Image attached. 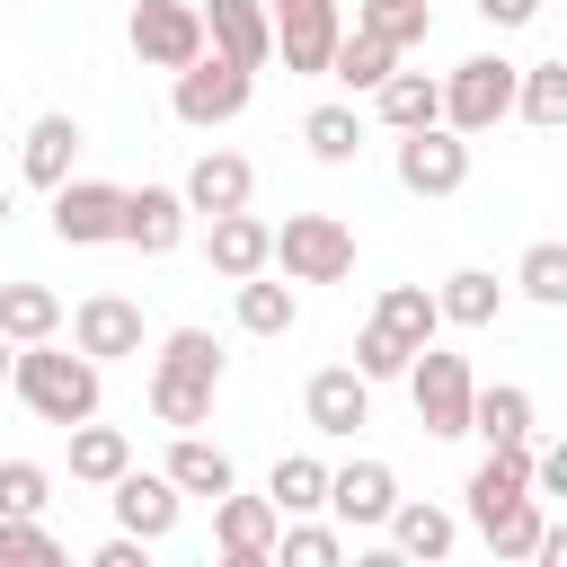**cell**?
<instances>
[{"label": "cell", "mask_w": 567, "mask_h": 567, "mask_svg": "<svg viewBox=\"0 0 567 567\" xmlns=\"http://www.w3.org/2000/svg\"><path fill=\"white\" fill-rule=\"evenodd\" d=\"M106 363H89L80 346H53V337H35V346H18L9 354V390L27 399V416H44V425H80V416H97V381Z\"/></svg>", "instance_id": "1"}, {"label": "cell", "mask_w": 567, "mask_h": 567, "mask_svg": "<svg viewBox=\"0 0 567 567\" xmlns=\"http://www.w3.org/2000/svg\"><path fill=\"white\" fill-rule=\"evenodd\" d=\"M213 390H221V346H213V328H168L159 354H151V416H159L168 434H186V425L213 416Z\"/></svg>", "instance_id": "2"}, {"label": "cell", "mask_w": 567, "mask_h": 567, "mask_svg": "<svg viewBox=\"0 0 567 567\" xmlns=\"http://www.w3.org/2000/svg\"><path fill=\"white\" fill-rule=\"evenodd\" d=\"M266 266H284V284H346L354 275V230L337 213H284Z\"/></svg>", "instance_id": "3"}, {"label": "cell", "mask_w": 567, "mask_h": 567, "mask_svg": "<svg viewBox=\"0 0 567 567\" xmlns=\"http://www.w3.org/2000/svg\"><path fill=\"white\" fill-rule=\"evenodd\" d=\"M514 71L523 62H505V53H470V62H452L443 71V124L452 133H496L505 115H514Z\"/></svg>", "instance_id": "4"}, {"label": "cell", "mask_w": 567, "mask_h": 567, "mask_svg": "<svg viewBox=\"0 0 567 567\" xmlns=\"http://www.w3.org/2000/svg\"><path fill=\"white\" fill-rule=\"evenodd\" d=\"M399 381H408V399H416V425H425L434 443L470 434V390H478V381H470V363H461L452 346H416Z\"/></svg>", "instance_id": "5"}, {"label": "cell", "mask_w": 567, "mask_h": 567, "mask_svg": "<svg viewBox=\"0 0 567 567\" xmlns=\"http://www.w3.org/2000/svg\"><path fill=\"white\" fill-rule=\"evenodd\" d=\"M177 89H168V106H177V124H195V133H213V124H239L248 115V97H257V71H239V62H221V53H195L186 71H168Z\"/></svg>", "instance_id": "6"}, {"label": "cell", "mask_w": 567, "mask_h": 567, "mask_svg": "<svg viewBox=\"0 0 567 567\" xmlns=\"http://www.w3.org/2000/svg\"><path fill=\"white\" fill-rule=\"evenodd\" d=\"M124 44H133L151 71H186V62L204 53V18H195V0H133Z\"/></svg>", "instance_id": "7"}, {"label": "cell", "mask_w": 567, "mask_h": 567, "mask_svg": "<svg viewBox=\"0 0 567 567\" xmlns=\"http://www.w3.org/2000/svg\"><path fill=\"white\" fill-rule=\"evenodd\" d=\"M399 186L408 195H461L470 186V133H452V124L399 133Z\"/></svg>", "instance_id": "8"}, {"label": "cell", "mask_w": 567, "mask_h": 567, "mask_svg": "<svg viewBox=\"0 0 567 567\" xmlns=\"http://www.w3.org/2000/svg\"><path fill=\"white\" fill-rule=\"evenodd\" d=\"M266 27H275V53H284V71H301V80H328V53H337V35H346L337 0H284V9H266Z\"/></svg>", "instance_id": "9"}, {"label": "cell", "mask_w": 567, "mask_h": 567, "mask_svg": "<svg viewBox=\"0 0 567 567\" xmlns=\"http://www.w3.org/2000/svg\"><path fill=\"white\" fill-rule=\"evenodd\" d=\"M115 221H124V186H106V177H62L53 186V239L62 248H106Z\"/></svg>", "instance_id": "10"}, {"label": "cell", "mask_w": 567, "mask_h": 567, "mask_svg": "<svg viewBox=\"0 0 567 567\" xmlns=\"http://www.w3.org/2000/svg\"><path fill=\"white\" fill-rule=\"evenodd\" d=\"M106 505H115V532H133V540H168L186 496L168 487V470H133V461H124V470L106 478Z\"/></svg>", "instance_id": "11"}, {"label": "cell", "mask_w": 567, "mask_h": 567, "mask_svg": "<svg viewBox=\"0 0 567 567\" xmlns=\"http://www.w3.org/2000/svg\"><path fill=\"white\" fill-rule=\"evenodd\" d=\"M204 18V53L239 62V71H266L275 62V27H266V0H195Z\"/></svg>", "instance_id": "12"}, {"label": "cell", "mask_w": 567, "mask_h": 567, "mask_svg": "<svg viewBox=\"0 0 567 567\" xmlns=\"http://www.w3.org/2000/svg\"><path fill=\"white\" fill-rule=\"evenodd\" d=\"M301 416H310V434L346 443L354 425H372V381H363L354 363H328V372H310V381H301Z\"/></svg>", "instance_id": "13"}, {"label": "cell", "mask_w": 567, "mask_h": 567, "mask_svg": "<svg viewBox=\"0 0 567 567\" xmlns=\"http://www.w3.org/2000/svg\"><path fill=\"white\" fill-rule=\"evenodd\" d=\"M275 532H284V514H275L266 496H239V487L213 496V549H221L230 567H266V558H275Z\"/></svg>", "instance_id": "14"}, {"label": "cell", "mask_w": 567, "mask_h": 567, "mask_svg": "<svg viewBox=\"0 0 567 567\" xmlns=\"http://www.w3.org/2000/svg\"><path fill=\"white\" fill-rule=\"evenodd\" d=\"M71 346H80L89 363L142 354V301H124V292H89V301L71 310Z\"/></svg>", "instance_id": "15"}, {"label": "cell", "mask_w": 567, "mask_h": 567, "mask_svg": "<svg viewBox=\"0 0 567 567\" xmlns=\"http://www.w3.org/2000/svg\"><path fill=\"white\" fill-rule=\"evenodd\" d=\"M115 239L142 248V257H168V248L186 239V195H177V186H124V221H115Z\"/></svg>", "instance_id": "16"}, {"label": "cell", "mask_w": 567, "mask_h": 567, "mask_svg": "<svg viewBox=\"0 0 567 567\" xmlns=\"http://www.w3.org/2000/svg\"><path fill=\"white\" fill-rule=\"evenodd\" d=\"M346 532H363V523H381L390 505H399V470L390 461H346V470H328V496H319Z\"/></svg>", "instance_id": "17"}, {"label": "cell", "mask_w": 567, "mask_h": 567, "mask_svg": "<svg viewBox=\"0 0 567 567\" xmlns=\"http://www.w3.org/2000/svg\"><path fill=\"white\" fill-rule=\"evenodd\" d=\"M177 195H186V213H204V221H213V213H239V204L257 195V168H248L239 151H204V159L186 168V186H177Z\"/></svg>", "instance_id": "18"}, {"label": "cell", "mask_w": 567, "mask_h": 567, "mask_svg": "<svg viewBox=\"0 0 567 567\" xmlns=\"http://www.w3.org/2000/svg\"><path fill=\"white\" fill-rule=\"evenodd\" d=\"M470 523H487L496 505H514V496H532V443H487V461L470 470Z\"/></svg>", "instance_id": "19"}, {"label": "cell", "mask_w": 567, "mask_h": 567, "mask_svg": "<svg viewBox=\"0 0 567 567\" xmlns=\"http://www.w3.org/2000/svg\"><path fill=\"white\" fill-rule=\"evenodd\" d=\"M381 523H390V549H399V558H425V567L452 558V540H461V523H452L434 496H399Z\"/></svg>", "instance_id": "20"}, {"label": "cell", "mask_w": 567, "mask_h": 567, "mask_svg": "<svg viewBox=\"0 0 567 567\" xmlns=\"http://www.w3.org/2000/svg\"><path fill=\"white\" fill-rule=\"evenodd\" d=\"M266 248H275V230L239 204V213H213V239H204V257H213V275H266Z\"/></svg>", "instance_id": "21"}, {"label": "cell", "mask_w": 567, "mask_h": 567, "mask_svg": "<svg viewBox=\"0 0 567 567\" xmlns=\"http://www.w3.org/2000/svg\"><path fill=\"white\" fill-rule=\"evenodd\" d=\"M71 159H80V124H71L62 106H53V115H35V124H27V151H18L27 186H44V195H53V186L71 177Z\"/></svg>", "instance_id": "22"}, {"label": "cell", "mask_w": 567, "mask_h": 567, "mask_svg": "<svg viewBox=\"0 0 567 567\" xmlns=\"http://www.w3.org/2000/svg\"><path fill=\"white\" fill-rule=\"evenodd\" d=\"M532 425H540V408H532L523 381H487V390H470V434H487V443H532Z\"/></svg>", "instance_id": "23"}, {"label": "cell", "mask_w": 567, "mask_h": 567, "mask_svg": "<svg viewBox=\"0 0 567 567\" xmlns=\"http://www.w3.org/2000/svg\"><path fill=\"white\" fill-rule=\"evenodd\" d=\"M168 487L177 496H221V487H239V470H230V452L221 443H204L195 425L168 443Z\"/></svg>", "instance_id": "24"}, {"label": "cell", "mask_w": 567, "mask_h": 567, "mask_svg": "<svg viewBox=\"0 0 567 567\" xmlns=\"http://www.w3.org/2000/svg\"><path fill=\"white\" fill-rule=\"evenodd\" d=\"M372 106H381V124H390V133L443 124V80H425V71H390V80L372 89Z\"/></svg>", "instance_id": "25"}, {"label": "cell", "mask_w": 567, "mask_h": 567, "mask_svg": "<svg viewBox=\"0 0 567 567\" xmlns=\"http://www.w3.org/2000/svg\"><path fill=\"white\" fill-rule=\"evenodd\" d=\"M434 310H443V328H496V310H505V284H496L487 266H461V275H443Z\"/></svg>", "instance_id": "26"}, {"label": "cell", "mask_w": 567, "mask_h": 567, "mask_svg": "<svg viewBox=\"0 0 567 567\" xmlns=\"http://www.w3.org/2000/svg\"><path fill=\"white\" fill-rule=\"evenodd\" d=\"M0 337H9V346L62 337V292H53V284H0Z\"/></svg>", "instance_id": "27"}, {"label": "cell", "mask_w": 567, "mask_h": 567, "mask_svg": "<svg viewBox=\"0 0 567 567\" xmlns=\"http://www.w3.org/2000/svg\"><path fill=\"white\" fill-rule=\"evenodd\" d=\"M62 434H71V478H89V487H106V478L133 461V434H124V425L80 416V425H62Z\"/></svg>", "instance_id": "28"}, {"label": "cell", "mask_w": 567, "mask_h": 567, "mask_svg": "<svg viewBox=\"0 0 567 567\" xmlns=\"http://www.w3.org/2000/svg\"><path fill=\"white\" fill-rule=\"evenodd\" d=\"M390 71H399V44H381L372 27H346L328 53V80H346V89H381Z\"/></svg>", "instance_id": "29"}, {"label": "cell", "mask_w": 567, "mask_h": 567, "mask_svg": "<svg viewBox=\"0 0 567 567\" xmlns=\"http://www.w3.org/2000/svg\"><path fill=\"white\" fill-rule=\"evenodd\" d=\"M514 115L540 124V133H558L567 124V62H523L514 71Z\"/></svg>", "instance_id": "30"}, {"label": "cell", "mask_w": 567, "mask_h": 567, "mask_svg": "<svg viewBox=\"0 0 567 567\" xmlns=\"http://www.w3.org/2000/svg\"><path fill=\"white\" fill-rule=\"evenodd\" d=\"M230 310H239V328H248V337H292V319H301L292 284H266V275H239Z\"/></svg>", "instance_id": "31"}, {"label": "cell", "mask_w": 567, "mask_h": 567, "mask_svg": "<svg viewBox=\"0 0 567 567\" xmlns=\"http://www.w3.org/2000/svg\"><path fill=\"white\" fill-rule=\"evenodd\" d=\"M372 319H381V328H390V337H399V346H408V354H416V346H434V337H443V310H434V292H425V284H390V292H381V310H372Z\"/></svg>", "instance_id": "32"}, {"label": "cell", "mask_w": 567, "mask_h": 567, "mask_svg": "<svg viewBox=\"0 0 567 567\" xmlns=\"http://www.w3.org/2000/svg\"><path fill=\"white\" fill-rule=\"evenodd\" d=\"M319 496H328V461L319 452H284L275 478H266V505L275 514H319Z\"/></svg>", "instance_id": "33"}, {"label": "cell", "mask_w": 567, "mask_h": 567, "mask_svg": "<svg viewBox=\"0 0 567 567\" xmlns=\"http://www.w3.org/2000/svg\"><path fill=\"white\" fill-rule=\"evenodd\" d=\"M514 292L540 301V310H558V301H567V239H532L523 266H514Z\"/></svg>", "instance_id": "34"}, {"label": "cell", "mask_w": 567, "mask_h": 567, "mask_svg": "<svg viewBox=\"0 0 567 567\" xmlns=\"http://www.w3.org/2000/svg\"><path fill=\"white\" fill-rule=\"evenodd\" d=\"M301 142H310V159H328V168H346V159L363 151V115H354V106H310V124H301Z\"/></svg>", "instance_id": "35"}, {"label": "cell", "mask_w": 567, "mask_h": 567, "mask_svg": "<svg viewBox=\"0 0 567 567\" xmlns=\"http://www.w3.org/2000/svg\"><path fill=\"white\" fill-rule=\"evenodd\" d=\"M540 523H549V514H540V496H514V505H496V514L478 523V540H487L496 558H532V540H540Z\"/></svg>", "instance_id": "36"}, {"label": "cell", "mask_w": 567, "mask_h": 567, "mask_svg": "<svg viewBox=\"0 0 567 567\" xmlns=\"http://www.w3.org/2000/svg\"><path fill=\"white\" fill-rule=\"evenodd\" d=\"M354 27H372L381 44H399V53H408V44H425V35H434V9H425V0H363V9H354Z\"/></svg>", "instance_id": "37"}, {"label": "cell", "mask_w": 567, "mask_h": 567, "mask_svg": "<svg viewBox=\"0 0 567 567\" xmlns=\"http://www.w3.org/2000/svg\"><path fill=\"white\" fill-rule=\"evenodd\" d=\"M62 540L35 523V514H0V567H53Z\"/></svg>", "instance_id": "38"}, {"label": "cell", "mask_w": 567, "mask_h": 567, "mask_svg": "<svg viewBox=\"0 0 567 567\" xmlns=\"http://www.w3.org/2000/svg\"><path fill=\"white\" fill-rule=\"evenodd\" d=\"M275 558H284V567H337V558H346V532L292 523V532H275Z\"/></svg>", "instance_id": "39"}, {"label": "cell", "mask_w": 567, "mask_h": 567, "mask_svg": "<svg viewBox=\"0 0 567 567\" xmlns=\"http://www.w3.org/2000/svg\"><path fill=\"white\" fill-rule=\"evenodd\" d=\"M53 505V470L44 461H0V514H44Z\"/></svg>", "instance_id": "40"}, {"label": "cell", "mask_w": 567, "mask_h": 567, "mask_svg": "<svg viewBox=\"0 0 567 567\" xmlns=\"http://www.w3.org/2000/svg\"><path fill=\"white\" fill-rule=\"evenodd\" d=\"M354 372H363V381H399V372H408V346H399L381 319H363V328H354Z\"/></svg>", "instance_id": "41"}, {"label": "cell", "mask_w": 567, "mask_h": 567, "mask_svg": "<svg viewBox=\"0 0 567 567\" xmlns=\"http://www.w3.org/2000/svg\"><path fill=\"white\" fill-rule=\"evenodd\" d=\"M142 558H151V540L115 532V540H97V558H89V567H142Z\"/></svg>", "instance_id": "42"}, {"label": "cell", "mask_w": 567, "mask_h": 567, "mask_svg": "<svg viewBox=\"0 0 567 567\" xmlns=\"http://www.w3.org/2000/svg\"><path fill=\"white\" fill-rule=\"evenodd\" d=\"M470 9H478L487 27H532V18H540V0H470Z\"/></svg>", "instance_id": "43"}, {"label": "cell", "mask_w": 567, "mask_h": 567, "mask_svg": "<svg viewBox=\"0 0 567 567\" xmlns=\"http://www.w3.org/2000/svg\"><path fill=\"white\" fill-rule=\"evenodd\" d=\"M9 354H18V346H9V337H0V381H9Z\"/></svg>", "instance_id": "44"}, {"label": "cell", "mask_w": 567, "mask_h": 567, "mask_svg": "<svg viewBox=\"0 0 567 567\" xmlns=\"http://www.w3.org/2000/svg\"><path fill=\"white\" fill-rule=\"evenodd\" d=\"M0 230H9V186H0Z\"/></svg>", "instance_id": "45"}, {"label": "cell", "mask_w": 567, "mask_h": 567, "mask_svg": "<svg viewBox=\"0 0 567 567\" xmlns=\"http://www.w3.org/2000/svg\"><path fill=\"white\" fill-rule=\"evenodd\" d=\"M266 9H284V0H266Z\"/></svg>", "instance_id": "46"}]
</instances>
